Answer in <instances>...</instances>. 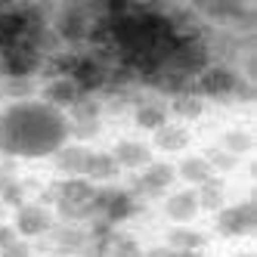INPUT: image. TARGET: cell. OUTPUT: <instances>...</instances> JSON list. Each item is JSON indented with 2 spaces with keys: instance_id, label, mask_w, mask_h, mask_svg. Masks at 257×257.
Returning a JSON list of instances; mask_svg holds the SVG:
<instances>
[{
  "instance_id": "obj_17",
  "label": "cell",
  "mask_w": 257,
  "mask_h": 257,
  "mask_svg": "<svg viewBox=\"0 0 257 257\" xmlns=\"http://www.w3.org/2000/svg\"><path fill=\"white\" fill-rule=\"evenodd\" d=\"M192 134L186 131V124H177V121H168L164 127H158V131L152 134V146L158 152H168V155H177L189 146Z\"/></svg>"
},
{
  "instance_id": "obj_9",
  "label": "cell",
  "mask_w": 257,
  "mask_h": 257,
  "mask_svg": "<svg viewBox=\"0 0 257 257\" xmlns=\"http://www.w3.org/2000/svg\"><path fill=\"white\" fill-rule=\"evenodd\" d=\"M0 59H4V78H38L44 68V56L34 47H28L25 41L4 50Z\"/></svg>"
},
{
  "instance_id": "obj_13",
  "label": "cell",
  "mask_w": 257,
  "mask_h": 257,
  "mask_svg": "<svg viewBox=\"0 0 257 257\" xmlns=\"http://www.w3.org/2000/svg\"><path fill=\"white\" fill-rule=\"evenodd\" d=\"M90 146L84 143H65L62 149H56L50 158H53V168H56V174L62 177H84V168H87V158H90Z\"/></svg>"
},
{
  "instance_id": "obj_26",
  "label": "cell",
  "mask_w": 257,
  "mask_h": 257,
  "mask_svg": "<svg viewBox=\"0 0 257 257\" xmlns=\"http://www.w3.org/2000/svg\"><path fill=\"white\" fill-rule=\"evenodd\" d=\"M251 99H254V81L238 78V84L232 90V102H251Z\"/></svg>"
},
{
  "instance_id": "obj_27",
  "label": "cell",
  "mask_w": 257,
  "mask_h": 257,
  "mask_svg": "<svg viewBox=\"0 0 257 257\" xmlns=\"http://www.w3.org/2000/svg\"><path fill=\"white\" fill-rule=\"evenodd\" d=\"M16 238H19V235H16L13 223H7V220H4V223H0V251H4L10 242H16Z\"/></svg>"
},
{
  "instance_id": "obj_10",
  "label": "cell",
  "mask_w": 257,
  "mask_h": 257,
  "mask_svg": "<svg viewBox=\"0 0 257 257\" xmlns=\"http://www.w3.org/2000/svg\"><path fill=\"white\" fill-rule=\"evenodd\" d=\"M108 152H112V158H115V164H118L121 171H131V174H140L146 164L155 161L152 158V146L143 143V140H131V137L118 140Z\"/></svg>"
},
{
  "instance_id": "obj_11",
  "label": "cell",
  "mask_w": 257,
  "mask_h": 257,
  "mask_svg": "<svg viewBox=\"0 0 257 257\" xmlns=\"http://www.w3.org/2000/svg\"><path fill=\"white\" fill-rule=\"evenodd\" d=\"M161 211H164V217H168L174 226H189L192 220L201 214V211H198L195 189H171L168 195H164Z\"/></svg>"
},
{
  "instance_id": "obj_31",
  "label": "cell",
  "mask_w": 257,
  "mask_h": 257,
  "mask_svg": "<svg viewBox=\"0 0 257 257\" xmlns=\"http://www.w3.org/2000/svg\"><path fill=\"white\" fill-rule=\"evenodd\" d=\"M4 217H7V208H4V205H0V223H4Z\"/></svg>"
},
{
  "instance_id": "obj_22",
  "label": "cell",
  "mask_w": 257,
  "mask_h": 257,
  "mask_svg": "<svg viewBox=\"0 0 257 257\" xmlns=\"http://www.w3.org/2000/svg\"><path fill=\"white\" fill-rule=\"evenodd\" d=\"M217 146L226 149L229 155L242 158V155H248L254 149V137H251V131H245V127H229V131H223V137H220Z\"/></svg>"
},
{
  "instance_id": "obj_23",
  "label": "cell",
  "mask_w": 257,
  "mask_h": 257,
  "mask_svg": "<svg viewBox=\"0 0 257 257\" xmlns=\"http://www.w3.org/2000/svg\"><path fill=\"white\" fill-rule=\"evenodd\" d=\"M4 87V99H13V102H25V99H34V78H4L0 81Z\"/></svg>"
},
{
  "instance_id": "obj_4",
  "label": "cell",
  "mask_w": 257,
  "mask_h": 257,
  "mask_svg": "<svg viewBox=\"0 0 257 257\" xmlns=\"http://www.w3.org/2000/svg\"><path fill=\"white\" fill-rule=\"evenodd\" d=\"M174 183H177V171H174V164H171V161H152V164H146L140 174H134V177H131V183H127L124 189L146 205V201L164 198V195L174 189Z\"/></svg>"
},
{
  "instance_id": "obj_25",
  "label": "cell",
  "mask_w": 257,
  "mask_h": 257,
  "mask_svg": "<svg viewBox=\"0 0 257 257\" xmlns=\"http://www.w3.org/2000/svg\"><path fill=\"white\" fill-rule=\"evenodd\" d=\"M0 257H38V248H34L28 238H16V242H10L0 251Z\"/></svg>"
},
{
  "instance_id": "obj_24",
  "label": "cell",
  "mask_w": 257,
  "mask_h": 257,
  "mask_svg": "<svg viewBox=\"0 0 257 257\" xmlns=\"http://www.w3.org/2000/svg\"><path fill=\"white\" fill-rule=\"evenodd\" d=\"M205 161L211 164V171H214L217 177L232 174V171L238 168V158H235V155H229L226 149H220V146H211V149L205 152Z\"/></svg>"
},
{
  "instance_id": "obj_16",
  "label": "cell",
  "mask_w": 257,
  "mask_h": 257,
  "mask_svg": "<svg viewBox=\"0 0 257 257\" xmlns=\"http://www.w3.org/2000/svg\"><path fill=\"white\" fill-rule=\"evenodd\" d=\"M174 171H177V180L186 183V189H198V186H205V183H211L217 177L211 171V164L205 161V155H183L174 164Z\"/></svg>"
},
{
  "instance_id": "obj_2",
  "label": "cell",
  "mask_w": 257,
  "mask_h": 257,
  "mask_svg": "<svg viewBox=\"0 0 257 257\" xmlns=\"http://www.w3.org/2000/svg\"><path fill=\"white\" fill-rule=\"evenodd\" d=\"M90 25H93V16H90L87 4H62V7H56V13L50 19V28L56 31V38L62 41L65 50L87 47Z\"/></svg>"
},
{
  "instance_id": "obj_21",
  "label": "cell",
  "mask_w": 257,
  "mask_h": 257,
  "mask_svg": "<svg viewBox=\"0 0 257 257\" xmlns=\"http://www.w3.org/2000/svg\"><path fill=\"white\" fill-rule=\"evenodd\" d=\"M105 257H143V245H140L137 235L124 232V229H115L112 235H108Z\"/></svg>"
},
{
  "instance_id": "obj_6",
  "label": "cell",
  "mask_w": 257,
  "mask_h": 257,
  "mask_svg": "<svg viewBox=\"0 0 257 257\" xmlns=\"http://www.w3.org/2000/svg\"><path fill=\"white\" fill-rule=\"evenodd\" d=\"M214 229L220 238H245L257 229V208L254 201H235V205H226L223 211L214 214Z\"/></svg>"
},
{
  "instance_id": "obj_7",
  "label": "cell",
  "mask_w": 257,
  "mask_h": 257,
  "mask_svg": "<svg viewBox=\"0 0 257 257\" xmlns=\"http://www.w3.org/2000/svg\"><path fill=\"white\" fill-rule=\"evenodd\" d=\"M71 81L78 84V90L84 96H99L102 90L108 87V68L87 50H78L75 65H71Z\"/></svg>"
},
{
  "instance_id": "obj_5",
  "label": "cell",
  "mask_w": 257,
  "mask_h": 257,
  "mask_svg": "<svg viewBox=\"0 0 257 257\" xmlns=\"http://www.w3.org/2000/svg\"><path fill=\"white\" fill-rule=\"evenodd\" d=\"M238 68L229 62H211L192 84V93L201 99H217V102H226L232 99V90L238 84Z\"/></svg>"
},
{
  "instance_id": "obj_28",
  "label": "cell",
  "mask_w": 257,
  "mask_h": 257,
  "mask_svg": "<svg viewBox=\"0 0 257 257\" xmlns=\"http://www.w3.org/2000/svg\"><path fill=\"white\" fill-rule=\"evenodd\" d=\"M143 257H174V248H168V245H152V248H143Z\"/></svg>"
},
{
  "instance_id": "obj_15",
  "label": "cell",
  "mask_w": 257,
  "mask_h": 257,
  "mask_svg": "<svg viewBox=\"0 0 257 257\" xmlns=\"http://www.w3.org/2000/svg\"><path fill=\"white\" fill-rule=\"evenodd\" d=\"M121 177V168L115 164L112 152H102V149H93L87 158V168H84V180H90L93 186H112V180Z\"/></svg>"
},
{
  "instance_id": "obj_18",
  "label": "cell",
  "mask_w": 257,
  "mask_h": 257,
  "mask_svg": "<svg viewBox=\"0 0 257 257\" xmlns=\"http://www.w3.org/2000/svg\"><path fill=\"white\" fill-rule=\"evenodd\" d=\"M164 245L174 248V251H205L208 235L195 226H171L164 232Z\"/></svg>"
},
{
  "instance_id": "obj_30",
  "label": "cell",
  "mask_w": 257,
  "mask_h": 257,
  "mask_svg": "<svg viewBox=\"0 0 257 257\" xmlns=\"http://www.w3.org/2000/svg\"><path fill=\"white\" fill-rule=\"evenodd\" d=\"M232 257H254V251H235Z\"/></svg>"
},
{
  "instance_id": "obj_33",
  "label": "cell",
  "mask_w": 257,
  "mask_h": 257,
  "mask_svg": "<svg viewBox=\"0 0 257 257\" xmlns=\"http://www.w3.org/2000/svg\"><path fill=\"white\" fill-rule=\"evenodd\" d=\"M0 99H4V87H0Z\"/></svg>"
},
{
  "instance_id": "obj_12",
  "label": "cell",
  "mask_w": 257,
  "mask_h": 257,
  "mask_svg": "<svg viewBox=\"0 0 257 257\" xmlns=\"http://www.w3.org/2000/svg\"><path fill=\"white\" fill-rule=\"evenodd\" d=\"M134 112V124L140 127V131H149V134H155L158 127H164L171 121V115H168V102H161L158 96H152V93H143V99L131 108Z\"/></svg>"
},
{
  "instance_id": "obj_19",
  "label": "cell",
  "mask_w": 257,
  "mask_h": 257,
  "mask_svg": "<svg viewBox=\"0 0 257 257\" xmlns=\"http://www.w3.org/2000/svg\"><path fill=\"white\" fill-rule=\"evenodd\" d=\"M195 198H198V211H208V214H217L226 208V183L223 177H214L211 183L195 189Z\"/></svg>"
},
{
  "instance_id": "obj_32",
  "label": "cell",
  "mask_w": 257,
  "mask_h": 257,
  "mask_svg": "<svg viewBox=\"0 0 257 257\" xmlns=\"http://www.w3.org/2000/svg\"><path fill=\"white\" fill-rule=\"evenodd\" d=\"M0 81H4V59H0Z\"/></svg>"
},
{
  "instance_id": "obj_8",
  "label": "cell",
  "mask_w": 257,
  "mask_h": 257,
  "mask_svg": "<svg viewBox=\"0 0 257 257\" xmlns=\"http://www.w3.org/2000/svg\"><path fill=\"white\" fill-rule=\"evenodd\" d=\"M53 226H56V217H53L50 208L38 205V201H28V205H22L19 211H16L13 217V229L19 238H28V242H34V238H44Z\"/></svg>"
},
{
  "instance_id": "obj_3",
  "label": "cell",
  "mask_w": 257,
  "mask_h": 257,
  "mask_svg": "<svg viewBox=\"0 0 257 257\" xmlns=\"http://www.w3.org/2000/svg\"><path fill=\"white\" fill-rule=\"evenodd\" d=\"M143 211V201L134 198L124 186H96V195H93V217L112 223L115 229L127 220H134L137 214Z\"/></svg>"
},
{
  "instance_id": "obj_1",
  "label": "cell",
  "mask_w": 257,
  "mask_h": 257,
  "mask_svg": "<svg viewBox=\"0 0 257 257\" xmlns=\"http://www.w3.org/2000/svg\"><path fill=\"white\" fill-rule=\"evenodd\" d=\"M68 143V118L41 99L0 108V158H47Z\"/></svg>"
},
{
  "instance_id": "obj_29",
  "label": "cell",
  "mask_w": 257,
  "mask_h": 257,
  "mask_svg": "<svg viewBox=\"0 0 257 257\" xmlns=\"http://www.w3.org/2000/svg\"><path fill=\"white\" fill-rule=\"evenodd\" d=\"M174 257H205V251H174Z\"/></svg>"
},
{
  "instance_id": "obj_14",
  "label": "cell",
  "mask_w": 257,
  "mask_h": 257,
  "mask_svg": "<svg viewBox=\"0 0 257 257\" xmlns=\"http://www.w3.org/2000/svg\"><path fill=\"white\" fill-rule=\"evenodd\" d=\"M81 96L84 93L78 90V84L71 78H53V81H44V87H41V102L53 105L56 112H68Z\"/></svg>"
},
{
  "instance_id": "obj_20",
  "label": "cell",
  "mask_w": 257,
  "mask_h": 257,
  "mask_svg": "<svg viewBox=\"0 0 257 257\" xmlns=\"http://www.w3.org/2000/svg\"><path fill=\"white\" fill-rule=\"evenodd\" d=\"M168 115L177 118V124H186V121H198L205 115V99L195 96V93H183V96H174L168 102Z\"/></svg>"
}]
</instances>
